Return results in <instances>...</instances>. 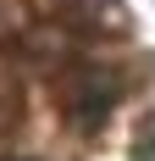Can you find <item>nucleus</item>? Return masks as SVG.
<instances>
[{
    "instance_id": "1",
    "label": "nucleus",
    "mask_w": 155,
    "mask_h": 161,
    "mask_svg": "<svg viewBox=\"0 0 155 161\" xmlns=\"http://www.w3.org/2000/svg\"><path fill=\"white\" fill-rule=\"evenodd\" d=\"M50 11L61 17L67 28H83V33H122L127 28L122 0H50Z\"/></svg>"
},
{
    "instance_id": "2",
    "label": "nucleus",
    "mask_w": 155,
    "mask_h": 161,
    "mask_svg": "<svg viewBox=\"0 0 155 161\" xmlns=\"http://www.w3.org/2000/svg\"><path fill=\"white\" fill-rule=\"evenodd\" d=\"M133 156H139V161H155V111H150V128L133 139Z\"/></svg>"
},
{
    "instance_id": "3",
    "label": "nucleus",
    "mask_w": 155,
    "mask_h": 161,
    "mask_svg": "<svg viewBox=\"0 0 155 161\" xmlns=\"http://www.w3.org/2000/svg\"><path fill=\"white\" fill-rule=\"evenodd\" d=\"M17 100V78H11V61L0 56V106H11Z\"/></svg>"
},
{
    "instance_id": "4",
    "label": "nucleus",
    "mask_w": 155,
    "mask_h": 161,
    "mask_svg": "<svg viewBox=\"0 0 155 161\" xmlns=\"http://www.w3.org/2000/svg\"><path fill=\"white\" fill-rule=\"evenodd\" d=\"M6 161H28V156H6Z\"/></svg>"
}]
</instances>
